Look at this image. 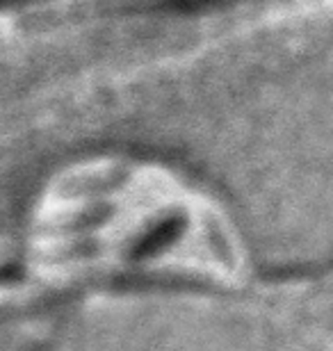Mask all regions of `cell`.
<instances>
[{"label": "cell", "mask_w": 333, "mask_h": 351, "mask_svg": "<svg viewBox=\"0 0 333 351\" xmlns=\"http://www.w3.org/2000/svg\"><path fill=\"white\" fill-rule=\"evenodd\" d=\"M217 221L174 182L144 169L98 167L65 182L39 219L37 251L58 271L226 267Z\"/></svg>", "instance_id": "6da1fadb"}]
</instances>
